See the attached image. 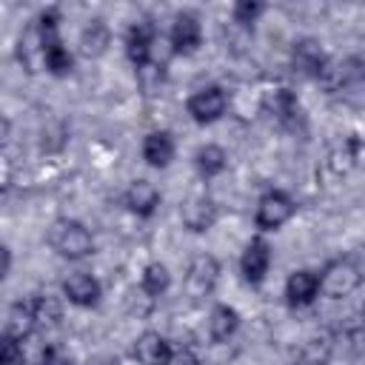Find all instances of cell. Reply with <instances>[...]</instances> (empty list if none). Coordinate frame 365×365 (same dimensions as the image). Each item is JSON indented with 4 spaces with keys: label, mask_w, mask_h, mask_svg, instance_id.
Listing matches in <instances>:
<instances>
[{
    "label": "cell",
    "mask_w": 365,
    "mask_h": 365,
    "mask_svg": "<svg viewBox=\"0 0 365 365\" xmlns=\"http://www.w3.org/2000/svg\"><path fill=\"white\" fill-rule=\"evenodd\" d=\"M48 245L66 259H83L94 251L91 231L80 220H57L48 228Z\"/></svg>",
    "instance_id": "cell-1"
},
{
    "label": "cell",
    "mask_w": 365,
    "mask_h": 365,
    "mask_svg": "<svg viewBox=\"0 0 365 365\" xmlns=\"http://www.w3.org/2000/svg\"><path fill=\"white\" fill-rule=\"evenodd\" d=\"M180 217H182V222H185L191 231H205V228H211L214 220H217V205H214L211 197L194 194V197L185 200Z\"/></svg>",
    "instance_id": "cell-12"
},
{
    "label": "cell",
    "mask_w": 365,
    "mask_h": 365,
    "mask_svg": "<svg viewBox=\"0 0 365 365\" xmlns=\"http://www.w3.org/2000/svg\"><path fill=\"white\" fill-rule=\"evenodd\" d=\"M125 205H128V211L131 214H137V217H151L154 211H157V205H160V191H157V185L154 182H148V180H134L128 188H125Z\"/></svg>",
    "instance_id": "cell-11"
},
{
    "label": "cell",
    "mask_w": 365,
    "mask_h": 365,
    "mask_svg": "<svg viewBox=\"0 0 365 365\" xmlns=\"http://www.w3.org/2000/svg\"><path fill=\"white\" fill-rule=\"evenodd\" d=\"M294 68L305 77H317V80L322 77V71L328 68V60L317 40H299L294 46Z\"/></svg>",
    "instance_id": "cell-13"
},
{
    "label": "cell",
    "mask_w": 365,
    "mask_h": 365,
    "mask_svg": "<svg viewBox=\"0 0 365 365\" xmlns=\"http://www.w3.org/2000/svg\"><path fill=\"white\" fill-rule=\"evenodd\" d=\"M168 285H171V274H168V268H165L163 262H151V265L143 271V291H145L148 297L165 294Z\"/></svg>",
    "instance_id": "cell-21"
},
{
    "label": "cell",
    "mask_w": 365,
    "mask_h": 365,
    "mask_svg": "<svg viewBox=\"0 0 365 365\" xmlns=\"http://www.w3.org/2000/svg\"><path fill=\"white\" fill-rule=\"evenodd\" d=\"M225 106H228V100H225V91L220 86H208V88H202V91L188 97V114L200 125L220 120L225 114Z\"/></svg>",
    "instance_id": "cell-4"
},
{
    "label": "cell",
    "mask_w": 365,
    "mask_h": 365,
    "mask_svg": "<svg viewBox=\"0 0 365 365\" xmlns=\"http://www.w3.org/2000/svg\"><path fill=\"white\" fill-rule=\"evenodd\" d=\"M34 299V322L37 328H54L60 319V308L51 297H31Z\"/></svg>",
    "instance_id": "cell-22"
},
{
    "label": "cell",
    "mask_w": 365,
    "mask_h": 365,
    "mask_svg": "<svg viewBox=\"0 0 365 365\" xmlns=\"http://www.w3.org/2000/svg\"><path fill=\"white\" fill-rule=\"evenodd\" d=\"M200 43H202L200 20L194 14H177L174 17V26H171V46H174V51L191 54V51L200 48Z\"/></svg>",
    "instance_id": "cell-10"
},
{
    "label": "cell",
    "mask_w": 365,
    "mask_h": 365,
    "mask_svg": "<svg viewBox=\"0 0 365 365\" xmlns=\"http://www.w3.org/2000/svg\"><path fill=\"white\" fill-rule=\"evenodd\" d=\"M217 277H220V262L211 257V254H197L188 265V274H185V288L191 297H205L214 291L217 285Z\"/></svg>",
    "instance_id": "cell-5"
},
{
    "label": "cell",
    "mask_w": 365,
    "mask_h": 365,
    "mask_svg": "<svg viewBox=\"0 0 365 365\" xmlns=\"http://www.w3.org/2000/svg\"><path fill=\"white\" fill-rule=\"evenodd\" d=\"M294 211H297V205H294V200L285 194V191H265L262 197H259V202H257V228H262V231H274V228H279V225H285L291 217H294Z\"/></svg>",
    "instance_id": "cell-3"
},
{
    "label": "cell",
    "mask_w": 365,
    "mask_h": 365,
    "mask_svg": "<svg viewBox=\"0 0 365 365\" xmlns=\"http://www.w3.org/2000/svg\"><path fill=\"white\" fill-rule=\"evenodd\" d=\"M268 265H271V245L265 240H251L242 251V259H240L242 279L251 285H259L268 274Z\"/></svg>",
    "instance_id": "cell-6"
},
{
    "label": "cell",
    "mask_w": 365,
    "mask_h": 365,
    "mask_svg": "<svg viewBox=\"0 0 365 365\" xmlns=\"http://www.w3.org/2000/svg\"><path fill=\"white\" fill-rule=\"evenodd\" d=\"M319 277V291L331 299H342L348 294H354L362 282V274H359V265L354 259H334L325 265Z\"/></svg>",
    "instance_id": "cell-2"
},
{
    "label": "cell",
    "mask_w": 365,
    "mask_h": 365,
    "mask_svg": "<svg viewBox=\"0 0 365 365\" xmlns=\"http://www.w3.org/2000/svg\"><path fill=\"white\" fill-rule=\"evenodd\" d=\"M143 160L154 168H165L174 160V140L168 131H151L143 143Z\"/></svg>",
    "instance_id": "cell-15"
},
{
    "label": "cell",
    "mask_w": 365,
    "mask_h": 365,
    "mask_svg": "<svg viewBox=\"0 0 365 365\" xmlns=\"http://www.w3.org/2000/svg\"><path fill=\"white\" fill-rule=\"evenodd\" d=\"M240 328V314L231 305H214L211 317H208V331L214 342H225L234 331Z\"/></svg>",
    "instance_id": "cell-16"
},
{
    "label": "cell",
    "mask_w": 365,
    "mask_h": 365,
    "mask_svg": "<svg viewBox=\"0 0 365 365\" xmlns=\"http://www.w3.org/2000/svg\"><path fill=\"white\" fill-rule=\"evenodd\" d=\"M271 111H274V117H277L282 125H288V128H294V125L299 123V117H302L299 103H297V97H294L288 88L274 91V97H271Z\"/></svg>",
    "instance_id": "cell-17"
},
{
    "label": "cell",
    "mask_w": 365,
    "mask_h": 365,
    "mask_svg": "<svg viewBox=\"0 0 365 365\" xmlns=\"http://www.w3.org/2000/svg\"><path fill=\"white\" fill-rule=\"evenodd\" d=\"M168 354H171L168 342L160 334H154V331L140 334L137 342H134V356H137L140 365H165Z\"/></svg>",
    "instance_id": "cell-14"
},
{
    "label": "cell",
    "mask_w": 365,
    "mask_h": 365,
    "mask_svg": "<svg viewBox=\"0 0 365 365\" xmlns=\"http://www.w3.org/2000/svg\"><path fill=\"white\" fill-rule=\"evenodd\" d=\"M37 328L34 322V299H26V302H17L11 311H9V334L23 339L26 334H31Z\"/></svg>",
    "instance_id": "cell-18"
},
{
    "label": "cell",
    "mask_w": 365,
    "mask_h": 365,
    "mask_svg": "<svg viewBox=\"0 0 365 365\" xmlns=\"http://www.w3.org/2000/svg\"><path fill=\"white\" fill-rule=\"evenodd\" d=\"M43 365H71L66 356H60L54 348H48L46 354H43Z\"/></svg>",
    "instance_id": "cell-27"
},
{
    "label": "cell",
    "mask_w": 365,
    "mask_h": 365,
    "mask_svg": "<svg viewBox=\"0 0 365 365\" xmlns=\"http://www.w3.org/2000/svg\"><path fill=\"white\" fill-rule=\"evenodd\" d=\"M194 163H197V171L208 180V177H217V174H222V171H225L228 157H225V151H222L220 145H202V148L197 151Z\"/></svg>",
    "instance_id": "cell-19"
},
{
    "label": "cell",
    "mask_w": 365,
    "mask_h": 365,
    "mask_svg": "<svg viewBox=\"0 0 365 365\" xmlns=\"http://www.w3.org/2000/svg\"><path fill=\"white\" fill-rule=\"evenodd\" d=\"M106 46H108V29H106L100 20H94V23L83 31V37H80V51H83L86 57H97V54L106 51Z\"/></svg>",
    "instance_id": "cell-20"
},
{
    "label": "cell",
    "mask_w": 365,
    "mask_h": 365,
    "mask_svg": "<svg viewBox=\"0 0 365 365\" xmlns=\"http://www.w3.org/2000/svg\"><path fill=\"white\" fill-rule=\"evenodd\" d=\"M285 297L291 308H305L319 297V277L314 271H294L285 282Z\"/></svg>",
    "instance_id": "cell-8"
},
{
    "label": "cell",
    "mask_w": 365,
    "mask_h": 365,
    "mask_svg": "<svg viewBox=\"0 0 365 365\" xmlns=\"http://www.w3.org/2000/svg\"><path fill=\"white\" fill-rule=\"evenodd\" d=\"M151 46H154V26L140 20L128 29L125 34V54L137 68H145L151 60Z\"/></svg>",
    "instance_id": "cell-7"
},
{
    "label": "cell",
    "mask_w": 365,
    "mask_h": 365,
    "mask_svg": "<svg viewBox=\"0 0 365 365\" xmlns=\"http://www.w3.org/2000/svg\"><path fill=\"white\" fill-rule=\"evenodd\" d=\"M63 294L68 297V302H74V305H80V308H94L97 302H100V282L91 277V274H83V271H77V274H71L66 282H63Z\"/></svg>",
    "instance_id": "cell-9"
},
{
    "label": "cell",
    "mask_w": 365,
    "mask_h": 365,
    "mask_svg": "<svg viewBox=\"0 0 365 365\" xmlns=\"http://www.w3.org/2000/svg\"><path fill=\"white\" fill-rule=\"evenodd\" d=\"M11 271V251L6 245H0V279H6Z\"/></svg>",
    "instance_id": "cell-26"
},
{
    "label": "cell",
    "mask_w": 365,
    "mask_h": 365,
    "mask_svg": "<svg viewBox=\"0 0 365 365\" xmlns=\"http://www.w3.org/2000/svg\"><path fill=\"white\" fill-rule=\"evenodd\" d=\"M262 14V3H251V0H240L237 6H234V20L240 23V26H248V23H254L257 17Z\"/></svg>",
    "instance_id": "cell-24"
},
{
    "label": "cell",
    "mask_w": 365,
    "mask_h": 365,
    "mask_svg": "<svg viewBox=\"0 0 365 365\" xmlns=\"http://www.w3.org/2000/svg\"><path fill=\"white\" fill-rule=\"evenodd\" d=\"M165 365H200V359H197V354H194V351L180 348V351H171V354H168Z\"/></svg>",
    "instance_id": "cell-25"
},
{
    "label": "cell",
    "mask_w": 365,
    "mask_h": 365,
    "mask_svg": "<svg viewBox=\"0 0 365 365\" xmlns=\"http://www.w3.org/2000/svg\"><path fill=\"white\" fill-rule=\"evenodd\" d=\"M23 362V345L17 336L3 334L0 336V365H20Z\"/></svg>",
    "instance_id": "cell-23"
}]
</instances>
